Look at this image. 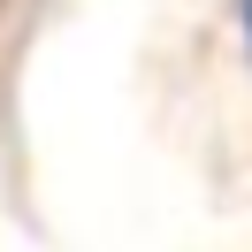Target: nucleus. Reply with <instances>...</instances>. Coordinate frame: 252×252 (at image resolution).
<instances>
[{"instance_id":"f257e3e1","label":"nucleus","mask_w":252,"mask_h":252,"mask_svg":"<svg viewBox=\"0 0 252 252\" xmlns=\"http://www.w3.org/2000/svg\"><path fill=\"white\" fill-rule=\"evenodd\" d=\"M237 8V38H245V62H252V0H229Z\"/></svg>"}]
</instances>
